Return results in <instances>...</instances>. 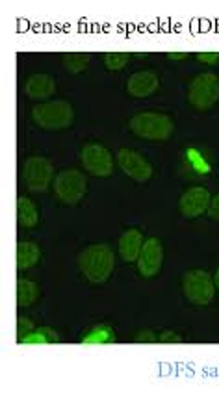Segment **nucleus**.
<instances>
[{
	"label": "nucleus",
	"mask_w": 219,
	"mask_h": 397,
	"mask_svg": "<svg viewBox=\"0 0 219 397\" xmlns=\"http://www.w3.org/2000/svg\"><path fill=\"white\" fill-rule=\"evenodd\" d=\"M188 100L195 110L208 111L219 103V76L213 73L197 74L188 87Z\"/></svg>",
	"instance_id": "20e7f679"
},
{
	"label": "nucleus",
	"mask_w": 219,
	"mask_h": 397,
	"mask_svg": "<svg viewBox=\"0 0 219 397\" xmlns=\"http://www.w3.org/2000/svg\"><path fill=\"white\" fill-rule=\"evenodd\" d=\"M116 160L123 173L136 182H147L152 177V165L141 154L134 153L130 149H121L117 153Z\"/></svg>",
	"instance_id": "9d476101"
},
{
	"label": "nucleus",
	"mask_w": 219,
	"mask_h": 397,
	"mask_svg": "<svg viewBox=\"0 0 219 397\" xmlns=\"http://www.w3.org/2000/svg\"><path fill=\"white\" fill-rule=\"evenodd\" d=\"M54 191L63 204H69V206L79 204L87 191L85 175L79 169H63L56 175Z\"/></svg>",
	"instance_id": "39448f33"
},
{
	"label": "nucleus",
	"mask_w": 219,
	"mask_h": 397,
	"mask_svg": "<svg viewBox=\"0 0 219 397\" xmlns=\"http://www.w3.org/2000/svg\"><path fill=\"white\" fill-rule=\"evenodd\" d=\"M17 221L19 225L26 228H34L39 223L36 204L26 197H17Z\"/></svg>",
	"instance_id": "f3484780"
},
{
	"label": "nucleus",
	"mask_w": 219,
	"mask_h": 397,
	"mask_svg": "<svg viewBox=\"0 0 219 397\" xmlns=\"http://www.w3.org/2000/svg\"><path fill=\"white\" fill-rule=\"evenodd\" d=\"M210 199H212V195L205 186H194V188L184 191V195L180 197V202H178V210L186 219H195L207 212Z\"/></svg>",
	"instance_id": "9b49d317"
},
{
	"label": "nucleus",
	"mask_w": 219,
	"mask_h": 397,
	"mask_svg": "<svg viewBox=\"0 0 219 397\" xmlns=\"http://www.w3.org/2000/svg\"><path fill=\"white\" fill-rule=\"evenodd\" d=\"M164 264V247L158 238H149L143 242L140 257H138V269L140 275L145 279L156 277Z\"/></svg>",
	"instance_id": "1a4fd4ad"
},
{
	"label": "nucleus",
	"mask_w": 219,
	"mask_h": 397,
	"mask_svg": "<svg viewBox=\"0 0 219 397\" xmlns=\"http://www.w3.org/2000/svg\"><path fill=\"white\" fill-rule=\"evenodd\" d=\"M160 87L158 74L152 71H138L134 73L127 82L128 95H132L136 98L151 97L152 93Z\"/></svg>",
	"instance_id": "f8f14e48"
},
{
	"label": "nucleus",
	"mask_w": 219,
	"mask_h": 397,
	"mask_svg": "<svg viewBox=\"0 0 219 397\" xmlns=\"http://www.w3.org/2000/svg\"><path fill=\"white\" fill-rule=\"evenodd\" d=\"M213 284H216V290H219V268L216 271V275H213Z\"/></svg>",
	"instance_id": "c85d7f7f"
},
{
	"label": "nucleus",
	"mask_w": 219,
	"mask_h": 397,
	"mask_svg": "<svg viewBox=\"0 0 219 397\" xmlns=\"http://www.w3.org/2000/svg\"><path fill=\"white\" fill-rule=\"evenodd\" d=\"M30 332H34V325H32L30 319L23 318V316H19L17 318V340L19 343L23 342Z\"/></svg>",
	"instance_id": "5701e85b"
},
{
	"label": "nucleus",
	"mask_w": 219,
	"mask_h": 397,
	"mask_svg": "<svg viewBox=\"0 0 219 397\" xmlns=\"http://www.w3.org/2000/svg\"><path fill=\"white\" fill-rule=\"evenodd\" d=\"M39 297V286L34 281L28 279H19L17 281V305L21 308H28Z\"/></svg>",
	"instance_id": "a211bd4d"
},
{
	"label": "nucleus",
	"mask_w": 219,
	"mask_h": 397,
	"mask_svg": "<svg viewBox=\"0 0 219 397\" xmlns=\"http://www.w3.org/2000/svg\"><path fill=\"white\" fill-rule=\"evenodd\" d=\"M134 56H136V58H147L149 54H147V52H145V54H143V52H138V54H134Z\"/></svg>",
	"instance_id": "c756f323"
},
{
	"label": "nucleus",
	"mask_w": 219,
	"mask_h": 397,
	"mask_svg": "<svg viewBox=\"0 0 219 397\" xmlns=\"http://www.w3.org/2000/svg\"><path fill=\"white\" fill-rule=\"evenodd\" d=\"M116 342V332L110 325H95L92 330H87L80 343L82 345H104V343Z\"/></svg>",
	"instance_id": "dca6fc26"
},
{
	"label": "nucleus",
	"mask_w": 219,
	"mask_h": 397,
	"mask_svg": "<svg viewBox=\"0 0 219 397\" xmlns=\"http://www.w3.org/2000/svg\"><path fill=\"white\" fill-rule=\"evenodd\" d=\"M41 260V249L34 242H19L17 244V269L34 268Z\"/></svg>",
	"instance_id": "2eb2a0df"
},
{
	"label": "nucleus",
	"mask_w": 219,
	"mask_h": 397,
	"mask_svg": "<svg viewBox=\"0 0 219 397\" xmlns=\"http://www.w3.org/2000/svg\"><path fill=\"white\" fill-rule=\"evenodd\" d=\"M167 58H169L171 61H182V60H186V58H188V54H186V52H169V54H167Z\"/></svg>",
	"instance_id": "cd10ccee"
},
{
	"label": "nucleus",
	"mask_w": 219,
	"mask_h": 397,
	"mask_svg": "<svg viewBox=\"0 0 219 397\" xmlns=\"http://www.w3.org/2000/svg\"><path fill=\"white\" fill-rule=\"evenodd\" d=\"M82 165L93 177H110L114 173V158L101 143H87L80 153Z\"/></svg>",
	"instance_id": "0eeeda50"
},
{
	"label": "nucleus",
	"mask_w": 219,
	"mask_h": 397,
	"mask_svg": "<svg viewBox=\"0 0 219 397\" xmlns=\"http://www.w3.org/2000/svg\"><path fill=\"white\" fill-rule=\"evenodd\" d=\"M60 342V334L56 332L54 329L50 327H39V329H34V332H30L28 336L23 340V345H45V343H58Z\"/></svg>",
	"instance_id": "aec40b11"
},
{
	"label": "nucleus",
	"mask_w": 219,
	"mask_h": 397,
	"mask_svg": "<svg viewBox=\"0 0 219 397\" xmlns=\"http://www.w3.org/2000/svg\"><path fill=\"white\" fill-rule=\"evenodd\" d=\"M207 214L210 215L213 221H219V193L210 199V204H208Z\"/></svg>",
	"instance_id": "bb28decb"
},
{
	"label": "nucleus",
	"mask_w": 219,
	"mask_h": 397,
	"mask_svg": "<svg viewBox=\"0 0 219 397\" xmlns=\"http://www.w3.org/2000/svg\"><path fill=\"white\" fill-rule=\"evenodd\" d=\"M56 82L49 74H32L28 82H26V95L32 98H39L45 100L50 95H54Z\"/></svg>",
	"instance_id": "4468645a"
},
{
	"label": "nucleus",
	"mask_w": 219,
	"mask_h": 397,
	"mask_svg": "<svg viewBox=\"0 0 219 397\" xmlns=\"http://www.w3.org/2000/svg\"><path fill=\"white\" fill-rule=\"evenodd\" d=\"M90 60H92V56L87 52H67V54L61 56L63 69L71 74H79L85 71L90 65Z\"/></svg>",
	"instance_id": "6ab92c4d"
},
{
	"label": "nucleus",
	"mask_w": 219,
	"mask_h": 397,
	"mask_svg": "<svg viewBox=\"0 0 219 397\" xmlns=\"http://www.w3.org/2000/svg\"><path fill=\"white\" fill-rule=\"evenodd\" d=\"M54 177V169L49 160L43 156H30L25 164V182L30 191H45Z\"/></svg>",
	"instance_id": "6e6552de"
},
{
	"label": "nucleus",
	"mask_w": 219,
	"mask_h": 397,
	"mask_svg": "<svg viewBox=\"0 0 219 397\" xmlns=\"http://www.w3.org/2000/svg\"><path fill=\"white\" fill-rule=\"evenodd\" d=\"M114 250L106 244H95L85 247L79 257V268L82 275L92 284H104L114 271Z\"/></svg>",
	"instance_id": "f257e3e1"
},
{
	"label": "nucleus",
	"mask_w": 219,
	"mask_h": 397,
	"mask_svg": "<svg viewBox=\"0 0 219 397\" xmlns=\"http://www.w3.org/2000/svg\"><path fill=\"white\" fill-rule=\"evenodd\" d=\"M136 343H158V336H156V332L154 330H140L138 334L134 336Z\"/></svg>",
	"instance_id": "b1692460"
},
{
	"label": "nucleus",
	"mask_w": 219,
	"mask_h": 397,
	"mask_svg": "<svg viewBox=\"0 0 219 397\" xmlns=\"http://www.w3.org/2000/svg\"><path fill=\"white\" fill-rule=\"evenodd\" d=\"M186 160H188L189 173H195V175L210 173V162H208L207 154L199 151V149H188L186 151Z\"/></svg>",
	"instance_id": "412c9836"
},
{
	"label": "nucleus",
	"mask_w": 219,
	"mask_h": 397,
	"mask_svg": "<svg viewBox=\"0 0 219 397\" xmlns=\"http://www.w3.org/2000/svg\"><path fill=\"white\" fill-rule=\"evenodd\" d=\"M160 343H182V336L175 330H165L158 336Z\"/></svg>",
	"instance_id": "a878e982"
},
{
	"label": "nucleus",
	"mask_w": 219,
	"mask_h": 397,
	"mask_svg": "<svg viewBox=\"0 0 219 397\" xmlns=\"http://www.w3.org/2000/svg\"><path fill=\"white\" fill-rule=\"evenodd\" d=\"M130 54L128 52H106L104 54V65L108 71H121L127 67Z\"/></svg>",
	"instance_id": "4be33fe9"
},
{
	"label": "nucleus",
	"mask_w": 219,
	"mask_h": 397,
	"mask_svg": "<svg viewBox=\"0 0 219 397\" xmlns=\"http://www.w3.org/2000/svg\"><path fill=\"white\" fill-rule=\"evenodd\" d=\"M130 132L140 140L167 141L175 132V122L169 116L160 111H141L128 122Z\"/></svg>",
	"instance_id": "f03ea898"
},
{
	"label": "nucleus",
	"mask_w": 219,
	"mask_h": 397,
	"mask_svg": "<svg viewBox=\"0 0 219 397\" xmlns=\"http://www.w3.org/2000/svg\"><path fill=\"white\" fill-rule=\"evenodd\" d=\"M32 119L43 130H63L73 125L74 110L67 100H49L32 108Z\"/></svg>",
	"instance_id": "7ed1b4c3"
},
{
	"label": "nucleus",
	"mask_w": 219,
	"mask_h": 397,
	"mask_svg": "<svg viewBox=\"0 0 219 397\" xmlns=\"http://www.w3.org/2000/svg\"><path fill=\"white\" fill-rule=\"evenodd\" d=\"M197 60L205 63V65H216L219 63V52L216 50H208V52H199L197 54Z\"/></svg>",
	"instance_id": "393cba45"
},
{
	"label": "nucleus",
	"mask_w": 219,
	"mask_h": 397,
	"mask_svg": "<svg viewBox=\"0 0 219 397\" xmlns=\"http://www.w3.org/2000/svg\"><path fill=\"white\" fill-rule=\"evenodd\" d=\"M141 247H143V234L138 228H128L119 239V257L125 262H138Z\"/></svg>",
	"instance_id": "ddd939ff"
},
{
	"label": "nucleus",
	"mask_w": 219,
	"mask_h": 397,
	"mask_svg": "<svg viewBox=\"0 0 219 397\" xmlns=\"http://www.w3.org/2000/svg\"><path fill=\"white\" fill-rule=\"evenodd\" d=\"M182 290L186 299L195 306H207L212 303L213 294H216V284L213 279L202 269L188 271L184 275Z\"/></svg>",
	"instance_id": "423d86ee"
}]
</instances>
